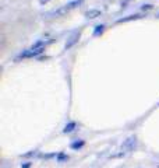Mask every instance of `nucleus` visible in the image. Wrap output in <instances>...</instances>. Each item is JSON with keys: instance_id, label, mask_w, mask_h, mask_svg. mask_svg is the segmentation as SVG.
<instances>
[{"instance_id": "obj_12", "label": "nucleus", "mask_w": 159, "mask_h": 168, "mask_svg": "<svg viewBox=\"0 0 159 168\" xmlns=\"http://www.w3.org/2000/svg\"><path fill=\"white\" fill-rule=\"evenodd\" d=\"M36 154V150H34V151H31V153H25L22 157H25V158H28V157H32V156H35Z\"/></svg>"}, {"instance_id": "obj_8", "label": "nucleus", "mask_w": 159, "mask_h": 168, "mask_svg": "<svg viewBox=\"0 0 159 168\" xmlns=\"http://www.w3.org/2000/svg\"><path fill=\"white\" fill-rule=\"evenodd\" d=\"M105 28H106L105 24H98V25L95 27V29H94V32H92V35H94V37H98V35H101V34L105 31Z\"/></svg>"}, {"instance_id": "obj_10", "label": "nucleus", "mask_w": 159, "mask_h": 168, "mask_svg": "<svg viewBox=\"0 0 159 168\" xmlns=\"http://www.w3.org/2000/svg\"><path fill=\"white\" fill-rule=\"evenodd\" d=\"M152 8H154V4H142L141 6V10L142 11H149V10H152Z\"/></svg>"}, {"instance_id": "obj_5", "label": "nucleus", "mask_w": 159, "mask_h": 168, "mask_svg": "<svg viewBox=\"0 0 159 168\" xmlns=\"http://www.w3.org/2000/svg\"><path fill=\"white\" fill-rule=\"evenodd\" d=\"M102 15V11L101 10H96V8H91L89 11L85 13V17L88 20H94V18H98V17H101Z\"/></svg>"}, {"instance_id": "obj_3", "label": "nucleus", "mask_w": 159, "mask_h": 168, "mask_svg": "<svg viewBox=\"0 0 159 168\" xmlns=\"http://www.w3.org/2000/svg\"><path fill=\"white\" fill-rule=\"evenodd\" d=\"M78 38H80V32H74V35H71V37L69 38V41L66 42L64 45V51H69V49H71L74 45L78 42Z\"/></svg>"}, {"instance_id": "obj_2", "label": "nucleus", "mask_w": 159, "mask_h": 168, "mask_svg": "<svg viewBox=\"0 0 159 168\" xmlns=\"http://www.w3.org/2000/svg\"><path fill=\"white\" fill-rule=\"evenodd\" d=\"M135 142H137V137H135V136H130V137H127V139L123 142L122 147H120V156H122V154H126V153L133 151L134 147H135Z\"/></svg>"}, {"instance_id": "obj_6", "label": "nucleus", "mask_w": 159, "mask_h": 168, "mask_svg": "<svg viewBox=\"0 0 159 168\" xmlns=\"http://www.w3.org/2000/svg\"><path fill=\"white\" fill-rule=\"evenodd\" d=\"M142 17H144L142 14H130V15H127V17H123V18L117 20V22H127V21H133V20H140V18H142Z\"/></svg>"}, {"instance_id": "obj_4", "label": "nucleus", "mask_w": 159, "mask_h": 168, "mask_svg": "<svg viewBox=\"0 0 159 168\" xmlns=\"http://www.w3.org/2000/svg\"><path fill=\"white\" fill-rule=\"evenodd\" d=\"M84 146H85V140H83V139L74 140V142L70 143V149L74 150V151H78V150H81Z\"/></svg>"}, {"instance_id": "obj_9", "label": "nucleus", "mask_w": 159, "mask_h": 168, "mask_svg": "<svg viewBox=\"0 0 159 168\" xmlns=\"http://www.w3.org/2000/svg\"><path fill=\"white\" fill-rule=\"evenodd\" d=\"M67 160H69V156L66 153H63V151L57 153V156H56V163H66Z\"/></svg>"}, {"instance_id": "obj_11", "label": "nucleus", "mask_w": 159, "mask_h": 168, "mask_svg": "<svg viewBox=\"0 0 159 168\" xmlns=\"http://www.w3.org/2000/svg\"><path fill=\"white\" fill-rule=\"evenodd\" d=\"M32 164V161H24V163H21V168H31Z\"/></svg>"}, {"instance_id": "obj_1", "label": "nucleus", "mask_w": 159, "mask_h": 168, "mask_svg": "<svg viewBox=\"0 0 159 168\" xmlns=\"http://www.w3.org/2000/svg\"><path fill=\"white\" fill-rule=\"evenodd\" d=\"M45 51H46V48H28V49H25V51H22L20 55L15 58V62H18V60H24V59H32V58H39L42 53H45Z\"/></svg>"}, {"instance_id": "obj_7", "label": "nucleus", "mask_w": 159, "mask_h": 168, "mask_svg": "<svg viewBox=\"0 0 159 168\" xmlns=\"http://www.w3.org/2000/svg\"><path fill=\"white\" fill-rule=\"evenodd\" d=\"M77 129V122H74V121H70L69 123L64 126V129H63V133H71V132H74Z\"/></svg>"}]
</instances>
